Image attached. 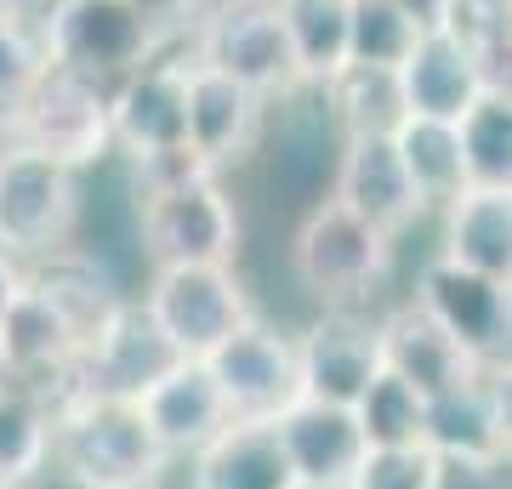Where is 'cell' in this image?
<instances>
[{
	"label": "cell",
	"mask_w": 512,
	"mask_h": 489,
	"mask_svg": "<svg viewBox=\"0 0 512 489\" xmlns=\"http://www.w3.org/2000/svg\"><path fill=\"white\" fill-rule=\"evenodd\" d=\"M57 472L69 489H154L171 472L143 404L74 387L57 399Z\"/></svg>",
	"instance_id": "cell-1"
},
{
	"label": "cell",
	"mask_w": 512,
	"mask_h": 489,
	"mask_svg": "<svg viewBox=\"0 0 512 489\" xmlns=\"http://www.w3.org/2000/svg\"><path fill=\"white\" fill-rule=\"evenodd\" d=\"M143 200H137V228L154 268L171 262H234L239 256V211L217 171L200 160L137 171Z\"/></svg>",
	"instance_id": "cell-2"
},
{
	"label": "cell",
	"mask_w": 512,
	"mask_h": 489,
	"mask_svg": "<svg viewBox=\"0 0 512 489\" xmlns=\"http://www.w3.org/2000/svg\"><path fill=\"white\" fill-rule=\"evenodd\" d=\"M393 239L342 200H319L291 239V268L325 308H359L393 268Z\"/></svg>",
	"instance_id": "cell-3"
},
{
	"label": "cell",
	"mask_w": 512,
	"mask_h": 489,
	"mask_svg": "<svg viewBox=\"0 0 512 489\" xmlns=\"http://www.w3.org/2000/svg\"><path fill=\"white\" fill-rule=\"evenodd\" d=\"M35 29H40V46H46L52 69L92 74L103 86H114L131 69L154 63L160 40H165L160 23L148 12H137L131 0H69V6L40 12Z\"/></svg>",
	"instance_id": "cell-4"
},
{
	"label": "cell",
	"mask_w": 512,
	"mask_h": 489,
	"mask_svg": "<svg viewBox=\"0 0 512 489\" xmlns=\"http://www.w3.org/2000/svg\"><path fill=\"white\" fill-rule=\"evenodd\" d=\"M0 131L6 143H23L35 154H52L69 171H86L114 148V86L74 69H46Z\"/></svg>",
	"instance_id": "cell-5"
},
{
	"label": "cell",
	"mask_w": 512,
	"mask_h": 489,
	"mask_svg": "<svg viewBox=\"0 0 512 489\" xmlns=\"http://www.w3.org/2000/svg\"><path fill=\"white\" fill-rule=\"evenodd\" d=\"M143 308L171 336V347L183 359H211L234 330H245L256 319L234 262H171V268H154L143 285Z\"/></svg>",
	"instance_id": "cell-6"
},
{
	"label": "cell",
	"mask_w": 512,
	"mask_h": 489,
	"mask_svg": "<svg viewBox=\"0 0 512 489\" xmlns=\"http://www.w3.org/2000/svg\"><path fill=\"white\" fill-rule=\"evenodd\" d=\"M80 217V171L23 143L0 148V245L23 262L57 256Z\"/></svg>",
	"instance_id": "cell-7"
},
{
	"label": "cell",
	"mask_w": 512,
	"mask_h": 489,
	"mask_svg": "<svg viewBox=\"0 0 512 489\" xmlns=\"http://www.w3.org/2000/svg\"><path fill=\"white\" fill-rule=\"evenodd\" d=\"M194 57L245 80L268 103L302 91V69H296L291 35L279 23L274 0H222V6H211L194 29Z\"/></svg>",
	"instance_id": "cell-8"
},
{
	"label": "cell",
	"mask_w": 512,
	"mask_h": 489,
	"mask_svg": "<svg viewBox=\"0 0 512 489\" xmlns=\"http://www.w3.org/2000/svg\"><path fill=\"white\" fill-rule=\"evenodd\" d=\"M188 80L194 57H154L114 80V148L137 171L183 165L188 154Z\"/></svg>",
	"instance_id": "cell-9"
},
{
	"label": "cell",
	"mask_w": 512,
	"mask_h": 489,
	"mask_svg": "<svg viewBox=\"0 0 512 489\" xmlns=\"http://www.w3.org/2000/svg\"><path fill=\"white\" fill-rule=\"evenodd\" d=\"M205 364L217 370L222 393H228V404H234V421H279L308 399L296 336L262 325V319H251L245 330H234Z\"/></svg>",
	"instance_id": "cell-10"
},
{
	"label": "cell",
	"mask_w": 512,
	"mask_h": 489,
	"mask_svg": "<svg viewBox=\"0 0 512 489\" xmlns=\"http://www.w3.org/2000/svg\"><path fill=\"white\" fill-rule=\"evenodd\" d=\"M416 302L433 313L484 370L512 359V285H501L490 273L461 268L450 256H433L416 279Z\"/></svg>",
	"instance_id": "cell-11"
},
{
	"label": "cell",
	"mask_w": 512,
	"mask_h": 489,
	"mask_svg": "<svg viewBox=\"0 0 512 489\" xmlns=\"http://www.w3.org/2000/svg\"><path fill=\"white\" fill-rule=\"evenodd\" d=\"M296 353H302V387H308V399L348 404V410L365 399L370 381L387 370L382 319H365L359 308H325L296 336Z\"/></svg>",
	"instance_id": "cell-12"
},
{
	"label": "cell",
	"mask_w": 512,
	"mask_h": 489,
	"mask_svg": "<svg viewBox=\"0 0 512 489\" xmlns=\"http://www.w3.org/2000/svg\"><path fill=\"white\" fill-rule=\"evenodd\" d=\"M330 200H342L348 211L370 217L387 234H404L416 217H427V205H421L416 182H410V165H404L393 131H348L342 137Z\"/></svg>",
	"instance_id": "cell-13"
},
{
	"label": "cell",
	"mask_w": 512,
	"mask_h": 489,
	"mask_svg": "<svg viewBox=\"0 0 512 489\" xmlns=\"http://www.w3.org/2000/svg\"><path fill=\"white\" fill-rule=\"evenodd\" d=\"M137 404H143V421L154 427L171 461H194L205 444H217L234 427V404L205 359H177Z\"/></svg>",
	"instance_id": "cell-14"
},
{
	"label": "cell",
	"mask_w": 512,
	"mask_h": 489,
	"mask_svg": "<svg viewBox=\"0 0 512 489\" xmlns=\"http://www.w3.org/2000/svg\"><path fill=\"white\" fill-rule=\"evenodd\" d=\"M382 359L393 376H404L421 399H433V404L456 399V393H467V387L484 381V364L421 308L416 296L382 319Z\"/></svg>",
	"instance_id": "cell-15"
},
{
	"label": "cell",
	"mask_w": 512,
	"mask_h": 489,
	"mask_svg": "<svg viewBox=\"0 0 512 489\" xmlns=\"http://www.w3.org/2000/svg\"><path fill=\"white\" fill-rule=\"evenodd\" d=\"M393 80H399L404 114H421V120H467L478 109V97H484L478 46L450 23H433Z\"/></svg>",
	"instance_id": "cell-16"
},
{
	"label": "cell",
	"mask_w": 512,
	"mask_h": 489,
	"mask_svg": "<svg viewBox=\"0 0 512 489\" xmlns=\"http://www.w3.org/2000/svg\"><path fill=\"white\" fill-rule=\"evenodd\" d=\"M262 109H268V97H256L245 80H234V74H222L194 57V80H188V154L205 171L234 165L256 143Z\"/></svg>",
	"instance_id": "cell-17"
},
{
	"label": "cell",
	"mask_w": 512,
	"mask_h": 489,
	"mask_svg": "<svg viewBox=\"0 0 512 489\" xmlns=\"http://www.w3.org/2000/svg\"><path fill=\"white\" fill-rule=\"evenodd\" d=\"M177 359H183V353H177L171 336L148 319L143 302H126V313L109 325V336L80 359V381H74V387L103 393V399H131L137 404Z\"/></svg>",
	"instance_id": "cell-18"
},
{
	"label": "cell",
	"mask_w": 512,
	"mask_h": 489,
	"mask_svg": "<svg viewBox=\"0 0 512 489\" xmlns=\"http://www.w3.org/2000/svg\"><path fill=\"white\" fill-rule=\"evenodd\" d=\"M274 427H279V438H285V455H291L296 478L308 489H348V478L370 455L359 410H348V404L302 399L291 416H279Z\"/></svg>",
	"instance_id": "cell-19"
},
{
	"label": "cell",
	"mask_w": 512,
	"mask_h": 489,
	"mask_svg": "<svg viewBox=\"0 0 512 489\" xmlns=\"http://www.w3.org/2000/svg\"><path fill=\"white\" fill-rule=\"evenodd\" d=\"M188 489H302L274 421H234L188 461Z\"/></svg>",
	"instance_id": "cell-20"
},
{
	"label": "cell",
	"mask_w": 512,
	"mask_h": 489,
	"mask_svg": "<svg viewBox=\"0 0 512 489\" xmlns=\"http://www.w3.org/2000/svg\"><path fill=\"white\" fill-rule=\"evenodd\" d=\"M439 256L512 285V188H467L444 211V251Z\"/></svg>",
	"instance_id": "cell-21"
},
{
	"label": "cell",
	"mask_w": 512,
	"mask_h": 489,
	"mask_svg": "<svg viewBox=\"0 0 512 489\" xmlns=\"http://www.w3.org/2000/svg\"><path fill=\"white\" fill-rule=\"evenodd\" d=\"M399 154L410 165V182L427 211H450V205L473 188V171H467V143H461V120H421V114H404L399 126Z\"/></svg>",
	"instance_id": "cell-22"
},
{
	"label": "cell",
	"mask_w": 512,
	"mask_h": 489,
	"mask_svg": "<svg viewBox=\"0 0 512 489\" xmlns=\"http://www.w3.org/2000/svg\"><path fill=\"white\" fill-rule=\"evenodd\" d=\"M57 467V404L12 381L0 393V489H29Z\"/></svg>",
	"instance_id": "cell-23"
},
{
	"label": "cell",
	"mask_w": 512,
	"mask_h": 489,
	"mask_svg": "<svg viewBox=\"0 0 512 489\" xmlns=\"http://www.w3.org/2000/svg\"><path fill=\"white\" fill-rule=\"evenodd\" d=\"M279 6V23L291 35V52H296V69H302V86L313 91H330L342 74L353 69V52H348V0H274Z\"/></svg>",
	"instance_id": "cell-24"
},
{
	"label": "cell",
	"mask_w": 512,
	"mask_h": 489,
	"mask_svg": "<svg viewBox=\"0 0 512 489\" xmlns=\"http://www.w3.org/2000/svg\"><path fill=\"white\" fill-rule=\"evenodd\" d=\"M348 52L353 69L370 74H399L404 57L416 52V40L427 35V23L399 6V0H348Z\"/></svg>",
	"instance_id": "cell-25"
},
{
	"label": "cell",
	"mask_w": 512,
	"mask_h": 489,
	"mask_svg": "<svg viewBox=\"0 0 512 489\" xmlns=\"http://www.w3.org/2000/svg\"><path fill=\"white\" fill-rule=\"evenodd\" d=\"M359 427H365L370 450H416V444H433V399H421L416 387L393 370L370 381V393L359 404Z\"/></svg>",
	"instance_id": "cell-26"
},
{
	"label": "cell",
	"mask_w": 512,
	"mask_h": 489,
	"mask_svg": "<svg viewBox=\"0 0 512 489\" xmlns=\"http://www.w3.org/2000/svg\"><path fill=\"white\" fill-rule=\"evenodd\" d=\"M467 171L473 188H512V97H478V109L461 120Z\"/></svg>",
	"instance_id": "cell-27"
},
{
	"label": "cell",
	"mask_w": 512,
	"mask_h": 489,
	"mask_svg": "<svg viewBox=\"0 0 512 489\" xmlns=\"http://www.w3.org/2000/svg\"><path fill=\"white\" fill-rule=\"evenodd\" d=\"M325 97L342 109V137H348V131H393V126L404 120L399 80H393V74L348 69L336 86L325 91Z\"/></svg>",
	"instance_id": "cell-28"
},
{
	"label": "cell",
	"mask_w": 512,
	"mask_h": 489,
	"mask_svg": "<svg viewBox=\"0 0 512 489\" xmlns=\"http://www.w3.org/2000/svg\"><path fill=\"white\" fill-rule=\"evenodd\" d=\"M348 489H450V461L433 444L416 450H370Z\"/></svg>",
	"instance_id": "cell-29"
},
{
	"label": "cell",
	"mask_w": 512,
	"mask_h": 489,
	"mask_svg": "<svg viewBox=\"0 0 512 489\" xmlns=\"http://www.w3.org/2000/svg\"><path fill=\"white\" fill-rule=\"evenodd\" d=\"M52 69L46 63V46H40V29L29 18L0 23V126L18 114V103L40 86V74Z\"/></svg>",
	"instance_id": "cell-30"
},
{
	"label": "cell",
	"mask_w": 512,
	"mask_h": 489,
	"mask_svg": "<svg viewBox=\"0 0 512 489\" xmlns=\"http://www.w3.org/2000/svg\"><path fill=\"white\" fill-rule=\"evenodd\" d=\"M478 69H484V91L490 97H512V29L478 40Z\"/></svg>",
	"instance_id": "cell-31"
},
{
	"label": "cell",
	"mask_w": 512,
	"mask_h": 489,
	"mask_svg": "<svg viewBox=\"0 0 512 489\" xmlns=\"http://www.w3.org/2000/svg\"><path fill=\"white\" fill-rule=\"evenodd\" d=\"M484 393H490V410H495V433H501V455L512 461V359L484 370Z\"/></svg>",
	"instance_id": "cell-32"
},
{
	"label": "cell",
	"mask_w": 512,
	"mask_h": 489,
	"mask_svg": "<svg viewBox=\"0 0 512 489\" xmlns=\"http://www.w3.org/2000/svg\"><path fill=\"white\" fill-rule=\"evenodd\" d=\"M131 6H137V12H148L165 35H171V29H188V23L200 29V18H205V0H131Z\"/></svg>",
	"instance_id": "cell-33"
},
{
	"label": "cell",
	"mask_w": 512,
	"mask_h": 489,
	"mask_svg": "<svg viewBox=\"0 0 512 489\" xmlns=\"http://www.w3.org/2000/svg\"><path fill=\"white\" fill-rule=\"evenodd\" d=\"M23 285H29V273H23V256H12L6 245H0V319L12 313V302L23 296Z\"/></svg>",
	"instance_id": "cell-34"
},
{
	"label": "cell",
	"mask_w": 512,
	"mask_h": 489,
	"mask_svg": "<svg viewBox=\"0 0 512 489\" xmlns=\"http://www.w3.org/2000/svg\"><path fill=\"white\" fill-rule=\"evenodd\" d=\"M399 6H410V12L433 29V23H450V6H456V0H399Z\"/></svg>",
	"instance_id": "cell-35"
},
{
	"label": "cell",
	"mask_w": 512,
	"mask_h": 489,
	"mask_svg": "<svg viewBox=\"0 0 512 489\" xmlns=\"http://www.w3.org/2000/svg\"><path fill=\"white\" fill-rule=\"evenodd\" d=\"M12 381H18V376H12V364H6V347H0V393H6Z\"/></svg>",
	"instance_id": "cell-36"
},
{
	"label": "cell",
	"mask_w": 512,
	"mask_h": 489,
	"mask_svg": "<svg viewBox=\"0 0 512 489\" xmlns=\"http://www.w3.org/2000/svg\"><path fill=\"white\" fill-rule=\"evenodd\" d=\"M12 18H23V12H18V0H0V23H12Z\"/></svg>",
	"instance_id": "cell-37"
},
{
	"label": "cell",
	"mask_w": 512,
	"mask_h": 489,
	"mask_svg": "<svg viewBox=\"0 0 512 489\" xmlns=\"http://www.w3.org/2000/svg\"><path fill=\"white\" fill-rule=\"evenodd\" d=\"M40 12H52V6H69V0H35Z\"/></svg>",
	"instance_id": "cell-38"
},
{
	"label": "cell",
	"mask_w": 512,
	"mask_h": 489,
	"mask_svg": "<svg viewBox=\"0 0 512 489\" xmlns=\"http://www.w3.org/2000/svg\"><path fill=\"white\" fill-rule=\"evenodd\" d=\"M160 484H165V478H160ZM160 484H154V489H160Z\"/></svg>",
	"instance_id": "cell-39"
},
{
	"label": "cell",
	"mask_w": 512,
	"mask_h": 489,
	"mask_svg": "<svg viewBox=\"0 0 512 489\" xmlns=\"http://www.w3.org/2000/svg\"><path fill=\"white\" fill-rule=\"evenodd\" d=\"M302 489H308V484H302Z\"/></svg>",
	"instance_id": "cell-40"
}]
</instances>
